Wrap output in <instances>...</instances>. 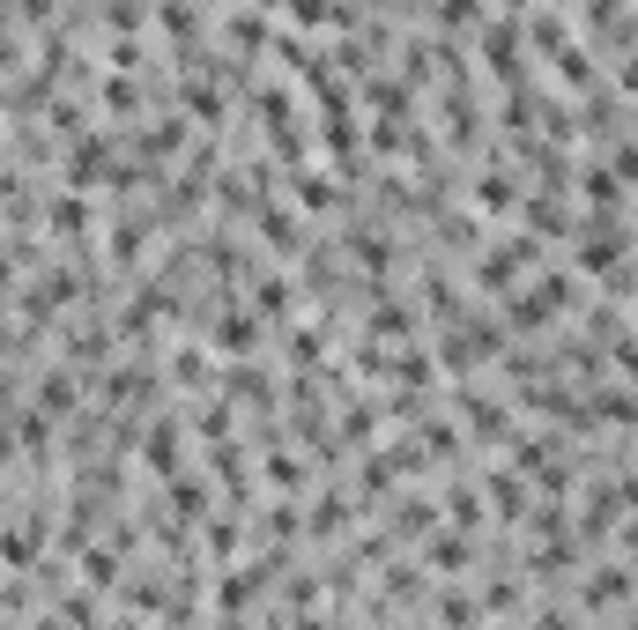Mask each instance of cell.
Listing matches in <instances>:
<instances>
[{
  "label": "cell",
  "instance_id": "obj_8",
  "mask_svg": "<svg viewBox=\"0 0 638 630\" xmlns=\"http://www.w3.org/2000/svg\"><path fill=\"white\" fill-rule=\"evenodd\" d=\"M438 623L468 630V623H475V601H468V593H438Z\"/></svg>",
  "mask_w": 638,
  "mask_h": 630
},
{
  "label": "cell",
  "instance_id": "obj_1",
  "mask_svg": "<svg viewBox=\"0 0 638 630\" xmlns=\"http://www.w3.org/2000/svg\"><path fill=\"white\" fill-rule=\"evenodd\" d=\"M52 230H60L67 245H83L89 238V201L83 193H60V201H52Z\"/></svg>",
  "mask_w": 638,
  "mask_h": 630
},
{
  "label": "cell",
  "instance_id": "obj_5",
  "mask_svg": "<svg viewBox=\"0 0 638 630\" xmlns=\"http://www.w3.org/2000/svg\"><path fill=\"white\" fill-rule=\"evenodd\" d=\"M215 341H223V349H253V341H260V319H246V312H230V319L215 327Z\"/></svg>",
  "mask_w": 638,
  "mask_h": 630
},
{
  "label": "cell",
  "instance_id": "obj_9",
  "mask_svg": "<svg viewBox=\"0 0 638 630\" xmlns=\"http://www.w3.org/2000/svg\"><path fill=\"white\" fill-rule=\"evenodd\" d=\"M171 378H186V386L201 378V386H209V349H178V364H171Z\"/></svg>",
  "mask_w": 638,
  "mask_h": 630
},
{
  "label": "cell",
  "instance_id": "obj_11",
  "mask_svg": "<svg viewBox=\"0 0 638 630\" xmlns=\"http://www.w3.org/2000/svg\"><path fill=\"white\" fill-rule=\"evenodd\" d=\"M446 512H453V519H461V527H475V519H483V504H475V490H461V482H453V490H446Z\"/></svg>",
  "mask_w": 638,
  "mask_h": 630
},
{
  "label": "cell",
  "instance_id": "obj_7",
  "mask_svg": "<svg viewBox=\"0 0 638 630\" xmlns=\"http://www.w3.org/2000/svg\"><path fill=\"white\" fill-rule=\"evenodd\" d=\"M475 201H483V209H512V201H520V186H512L505 171H490V178L475 186Z\"/></svg>",
  "mask_w": 638,
  "mask_h": 630
},
{
  "label": "cell",
  "instance_id": "obj_4",
  "mask_svg": "<svg viewBox=\"0 0 638 630\" xmlns=\"http://www.w3.org/2000/svg\"><path fill=\"white\" fill-rule=\"evenodd\" d=\"M67 408H75V378L52 371V378L38 386V416H67Z\"/></svg>",
  "mask_w": 638,
  "mask_h": 630
},
{
  "label": "cell",
  "instance_id": "obj_6",
  "mask_svg": "<svg viewBox=\"0 0 638 630\" xmlns=\"http://www.w3.org/2000/svg\"><path fill=\"white\" fill-rule=\"evenodd\" d=\"M83 571H89V587H120V556L112 549H83Z\"/></svg>",
  "mask_w": 638,
  "mask_h": 630
},
{
  "label": "cell",
  "instance_id": "obj_3",
  "mask_svg": "<svg viewBox=\"0 0 638 630\" xmlns=\"http://www.w3.org/2000/svg\"><path fill=\"white\" fill-rule=\"evenodd\" d=\"M490 504H498L505 519H520V512H527V490L512 482V467H490Z\"/></svg>",
  "mask_w": 638,
  "mask_h": 630
},
{
  "label": "cell",
  "instance_id": "obj_2",
  "mask_svg": "<svg viewBox=\"0 0 638 630\" xmlns=\"http://www.w3.org/2000/svg\"><path fill=\"white\" fill-rule=\"evenodd\" d=\"M424 556L438 564V571H461V564L475 556V542H468V534H438V542H424Z\"/></svg>",
  "mask_w": 638,
  "mask_h": 630
},
{
  "label": "cell",
  "instance_id": "obj_10",
  "mask_svg": "<svg viewBox=\"0 0 638 630\" xmlns=\"http://www.w3.org/2000/svg\"><path fill=\"white\" fill-rule=\"evenodd\" d=\"M267 482H275V490H304V467L290 461V453H275V461H267Z\"/></svg>",
  "mask_w": 638,
  "mask_h": 630
},
{
  "label": "cell",
  "instance_id": "obj_12",
  "mask_svg": "<svg viewBox=\"0 0 638 630\" xmlns=\"http://www.w3.org/2000/svg\"><path fill=\"white\" fill-rule=\"evenodd\" d=\"M616 83H624V89H638V52L624 60V75H616Z\"/></svg>",
  "mask_w": 638,
  "mask_h": 630
}]
</instances>
